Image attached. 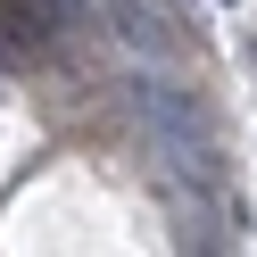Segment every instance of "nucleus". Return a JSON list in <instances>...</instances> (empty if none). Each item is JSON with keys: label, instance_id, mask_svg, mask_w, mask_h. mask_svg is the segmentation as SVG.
I'll return each mask as SVG.
<instances>
[{"label": "nucleus", "instance_id": "1", "mask_svg": "<svg viewBox=\"0 0 257 257\" xmlns=\"http://www.w3.org/2000/svg\"><path fill=\"white\" fill-rule=\"evenodd\" d=\"M124 108H133V124L158 141V158H166L183 183H216V133H207V116H199V100H183L174 83H150V75H133V91H124Z\"/></svg>", "mask_w": 257, "mask_h": 257}, {"label": "nucleus", "instance_id": "2", "mask_svg": "<svg viewBox=\"0 0 257 257\" xmlns=\"http://www.w3.org/2000/svg\"><path fill=\"white\" fill-rule=\"evenodd\" d=\"M108 17V34H116V50L133 58V75H150V83H166L174 67H183V25H174L166 0H91Z\"/></svg>", "mask_w": 257, "mask_h": 257}, {"label": "nucleus", "instance_id": "3", "mask_svg": "<svg viewBox=\"0 0 257 257\" xmlns=\"http://www.w3.org/2000/svg\"><path fill=\"white\" fill-rule=\"evenodd\" d=\"M240 58H249V75H257V34H249V42H240Z\"/></svg>", "mask_w": 257, "mask_h": 257}]
</instances>
